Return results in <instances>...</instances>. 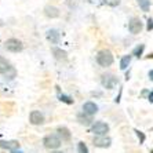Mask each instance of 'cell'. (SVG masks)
<instances>
[{
	"instance_id": "cell-18",
	"label": "cell",
	"mask_w": 153,
	"mask_h": 153,
	"mask_svg": "<svg viewBox=\"0 0 153 153\" xmlns=\"http://www.w3.org/2000/svg\"><path fill=\"white\" fill-rule=\"evenodd\" d=\"M137 3L139 4V7H141V10L142 11H149L150 8V0H137Z\"/></svg>"
},
{
	"instance_id": "cell-17",
	"label": "cell",
	"mask_w": 153,
	"mask_h": 153,
	"mask_svg": "<svg viewBox=\"0 0 153 153\" xmlns=\"http://www.w3.org/2000/svg\"><path fill=\"white\" fill-rule=\"evenodd\" d=\"M143 51H145V44H138V46L132 50V55L137 57V58H139V57H142Z\"/></svg>"
},
{
	"instance_id": "cell-1",
	"label": "cell",
	"mask_w": 153,
	"mask_h": 153,
	"mask_svg": "<svg viewBox=\"0 0 153 153\" xmlns=\"http://www.w3.org/2000/svg\"><path fill=\"white\" fill-rule=\"evenodd\" d=\"M113 54H112V51L109 50H101L98 51V54H97V62H98V65L100 66H102V68H108V66H111L112 64H113Z\"/></svg>"
},
{
	"instance_id": "cell-21",
	"label": "cell",
	"mask_w": 153,
	"mask_h": 153,
	"mask_svg": "<svg viewBox=\"0 0 153 153\" xmlns=\"http://www.w3.org/2000/svg\"><path fill=\"white\" fill-rule=\"evenodd\" d=\"M59 98H61V101H62V102L68 103V105H71V103H73V100H72L71 97H68V95H64V94H62V95H61Z\"/></svg>"
},
{
	"instance_id": "cell-13",
	"label": "cell",
	"mask_w": 153,
	"mask_h": 153,
	"mask_svg": "<svg viewBox=\"0 0 153 153\" xmlns=\"http://www.w3.org/2000/svg\"><path fill=\"white\" fill-rule=\"evenodd\" d=\"M57 135L61 138V141H69L71 139V131L66 127H58L57 128Z\"/></svg>"
},
{
	"instance_id": "cell-2",
	"label": "cell",
	"mask_w": 153,
	"mask_h": 153,
	"mask_svg": "<svg viewBox=\"0 0 153 153\" xmlns=\"http://www.w3.org/2000/svg\"><path fill=\"white\" fill-rule=\"evenodd\" d=\"M61 143H62V141H61V138L57 134H48V135H46L43 138V145H44V148H47V149L55 150L61 146Z\"/></svg>"
},
{
	"instance_id": "cell-19",
	"label": "cell",
	"mask_w": 153,
	"mask_h": 153,
	"mask_svg": "<svg viewBox=\"0 0 153 153\" xmlns=\"http://www.w3.org/2000/svg\"><path fill=\"white\" fill-rule=\"evenodd\" d=\"M77 152L79 153H88V148H87V145H85L83 141H80V142L77 143Z\"/></svg>"
},
{
	"instance_id": "cell-12",
	"label": "cell",
	"mask_w": 153,
	"mask_h": 153,
	"mask_svg": "<svg viewBox=\"0 0 153 153\" xmlns=\"http://www.w3.org/2000/svg\"><path fill=\"white\" fill-rule=\"evenodd\" d=\"M44 14H46V17L48 18H58L59 17V10H58L55 6H46L44 7Z\"/></svg>"
},
{
	"instance_id": "cell-14",
	"label": "cell",
	"mask_w": 153,
	"mask_h": 153,
	"mask_svg": "<svg viewBox=\"0 0 153 153\" xmlns=\"http://www.w3.org/2000/svg\"><path fill=\"white\" fill-rule=\"evenodd\" d=\"M53 55L55 57V59H58V61H66V58H68L66 51H64L62 48H58V47H54L53 48Z\"/></svg>"
},
{
	"instance_id": "cell-20",
	"label": "cell",
	"mask_w": 153,
	"mask_h": 153,
	"mask_svg": "<svg viewBox=\"0 0 153 153\" xmlns=\"http://www.w3.org/2000/svg\"><path fill=\"white\" fill-rule=\"evenodd\" d=\"M103 3L111 6V7H116V6H119L121 3V0H103Z\"/></svg>"
},
{
	"instance_id": "cell-16",
	"label": "cell",
	"mask_w": 153,
	"mask_h": 153,
	"mask_svg": "<svg viewBox=\"0 0 153 153\" xmlns=\"http://www.w3.org/2000/svg\"><path fill=\"white\" fill-rule=\"evenodd\" d=\"M131 59H132V54H131V55H124V57L121 58V59H120V69H121V71H126V69L130 66Z\"/></svg>"
},
{
	"instance_id": "cell-30",
	"label": "cell",
	"mask_w": 153,
	"mask_h": 153,
	"mask_svg": "<svg viewBox=\"0 0 153 153\" xmlns=\"http://www.w3.org/2000/svg\"><path fill=\"white\" fill-rule=\"evenodd\" d=\"M0 25H1V22H0Z\"/></svg>"
},
{
	"instance_id": "cell-6",
	"label": "cell",
	"mask_w": 153,
	"mask_h": 153,
	"mask_svg": "<svg viewBox=\"0 0 153 153\" xmlns=\"http://www.w3.org/2000/svg\"><path fill=\"white\" fill-rule=\"evenodd\" d=\"M91 132L95 135H106L109 132V126L103 121H97L95 124L91 126Z\"/></svg>"
},
{
	"instance_id": "cell-8",
	"label": "cell",
	"mask_w": 153,
	"mask_h": 153,
	"mask_svg": "<svg viewBox=\"0 0 153 153\" xmlns=\"http://www.w3.org/2000/svg\"><path fill=\"white\" fill-rule=\"evenodd\" d=\"M0 148L3 149H8L11 153H22L19 152V142L18 141H0Z\"/></svg>"
},
{
	"instance_id": "cell-3",
	"label": "cell",
	"mask_w": 153,
	"mask_h": 153,
	"mask_svg": "<svg viewBox=\"0 0 153 153\" xmlns=\"http://www.w3.org/2000/svg\"><path fill=\"white\" fill-rule=\"evenodd\" d=\"M117 83H119L117 77L114 75H112V73H105V75L101 76V84H102L103 88L113 90L117 85Z\"/></svg>"
},
{
	"instance_id": "cell-4",
	"label": "cell",
	"mask_w": 153,
	"mask_h": 153,
	"mask_svg": "<svg viewBox=\"0 0 153 153\" xmlns=\"http://www.w3.org/2000/svg\"><path fill=\"white\" fill-rule=\"evenodd\" d=\"M4 48H6L7 51H10V53H19V51H22V48H24V44H22L21 40L11 37V39L6 40V43H4Z\"/></svg>"
},
{
	"instance_id": "cell-22",
	"label": "cell",
	"mask_w": 153,
	"mask_h": 153,
	"mask_svg": "<svg viewBox=\"0 0 153 153\" xmlns=\"http://www.w3.org/2000/svg\"><path fill=\"white\" fill-rule=\"evenodd\" d=\"M135 134H137V137L139 138V142H141V143L145 142V138H146V137H145V134H143V132H141L139 130H135Z\"/></svg>"
},
{
	"instance_id": "cell-15",
	"label": "cell",
	"mask_w": 153,
	"mask_h": 153,
	"mask_svg": "<svg viewBox=\"0 0 153 153\" xmlns=\"http://www.w3.org/2000/svg\"><path fill=\"white\" fill-rule=\"evenodd\" d=\"M10 69H11L10 62L6 58L0 57V75H7Z\"/></svg>"
},
{
	"instance_id": "cell-24",
	"label": "cell",
	"mask_w": 153,
	"mask_h": 153,
	"mask_svg": "<svg viewBox=\"0 0 153 153\" xmlns=\"http://www.w3.org/2000/svg\"><path fill=\"white\" fill-rule=\"evenodd\" d=\"M77 120H79V123H82V124H90V123H91V120H90V119H82L80 117V116H79L77 117Z\"/></svg>"
},
{
	"instance_id": "cell-26",
	"label": "cell",
	"mask_w": 153,
	"mask_h": 153,
	"mask_svg": "<svg viewBox=\"0 0 153 153\" xmlns=\"http://www.w3.org/2000/svg\"><path fill=\"white\" fill-rule=\"evenodd\" d=\"M148 76H149L150 82H153V69H152V71H149V73H148Z\"/></svg>"
},
{
	"instance_id": "cell-23",
	"label": "cell",
	"mask_w": 153,
	"mask_h": 153,
	"mask_svg": "<svg viewBox=\"0 0 153 153\" xmlns=\"http://www.w3.org/2000/svg\"><path fill=\"white\" fill-rule=\"evenodd\" d=\"M146 30H148V32L153 30V19H152V18H149V19H148V25H146Z\"/></svg>"
},
{
	"instance_id": "cell-7",
	"label": "cell",
	"mask_w": 153,
	"mask_h": 153,
	"mask_svg": "<svg viewBox=\"0 0 153 153\" xmlns=\"http://www.w3.org/2000/svg\"><path fill=\"white\" fill-rule=\"evenodd\" d=\"M93 143L95 148H109L112 145V139L106 135H97L93 139Z\"/></svg>"
},
{
	"instance_id": "cell-9",
	"label": "cell",
	"mask_w": 153,
	"mask_h": 153,
	"mask_svg": "<svg viewBox=\"0 0 153 153\" xmlns=\"http://www.w3.org/2000/svg\"><path fill=\"white\" fill-rule=\"evenodd\" d=\"M29 121L32 123L33 126H40L44 123V116L40 111H32L29 114Z\"/></svg>"
},
{
	"instance_id": "cell-29",
	"label": "cell",
	"mask_w": 153,
	"mask_h": 153,
	"mask_svg": "<svg viewBox=\"0 0 153 153\" xmlns=\"http://www.w3.org/2000/svg\"><path fill=\"white\" fill-rule=\"evenodd\" d=\"M150 153H153V149H152V150H150Z\"/></svg>"
},
{
	"instance_id": "cell-28",
	"label": "cell",
	"mask_w": 153,
	"mask_h": 153,
	"mask_svg": "<svg viewBox=\"0 0 153 153\" xmlns=\"http://www.w3.org/2000/svg\"><path fill=\"white\" fill-rule=\"evenodd\" d=\"M51 153H64V152H61V150H54V152H51Z\"/></svg>"
},
{
	"instance_id": "cell-27",
	"label": "cell",
	"mask_w": 153,
	"mask_h": 153,
	"mask_svg": "<svg viewBox=\"0 0 153 153\" xmlns=\"http://www.w3.org/2000/svg\"><path fill=\"white\" fill-rule=\"evenodd\" d=\"M146 58H149V59H150V58H153V53H152V54H149V55H148Z\"/></svg>"
},
{
	"instance_id": "cell-11",
	"label": "cell",
	"mask_w": 153,
	"mask_h": 153,
	"mask_svg": "<svg viewBox=\"0 0 153 153\" xmlns=\"http://www.w3.org/2000/svg\"><path fill=\"white\" fill-rule=\"evenodd\" d=\"M47 40L51 43V44H58V42H59V32H58L57 29H50V30H47Z\"/></svg>"
},
{
	"instance_id": "cell-25",
	"label": "cell",
	"mask_w": 153,
	"mask_h": 153,
	"mask_svg": "<svg viewBox=\"0 0 153 153\" xmlns=\"http://www.w3.org/2000/svg\"><path fill=\"white\" fill-rule=\"evenodd\" d=\"M148 101H149L150 103H153V90L149 93V95H148Z\"/></svg>"
},
{
	"instance_id": "cell-10",
	"label": "cell",
	"mask_w": 153,
	"mask_h": 153,
	"mask_svg": "<svg viewBox=\"0 0 153 153\" xmlns=\"http://www.w3.org/2000/svg\"><path fill=\"white\" fill-rule=\"evenodd\" d=\"M98 112V106H97V103L91 102V101H87L85 103H83V113L85 116H93Z\"/></svg>"
},
{
	"instance_id": "cell-5",
	"label": "cell",
	"mask_w": 153,
	"mask_h": 153,
	"mask_svg": "<svg viewBox=\"0 0 153 153\" xmlns=\"http://www.w3.org/2000/svg\"><path fill=\"white\" fill-rule=\"evenodd\" d=\"M142 29H143V22L138 17H132L130 19V22H128V30H130V33L138 35V33L142 32Z\"/></svg>"
}]
</instances>
